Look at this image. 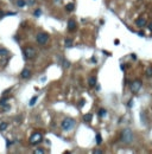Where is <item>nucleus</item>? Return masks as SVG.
<instances>
[{"label": "nucleus", "instance_id": "20", "mask_svg": "<svg viewBox=\"0 0 152 154\" xmlns=\"http://www.w3.org/2000/svg\"><path fill=\"white\" fill-rule=\"evenodd\" d=\"M146 76L147 77H152V68H147L146 69Z\"/></svg>", "mask_w": 152, "mask_h": 154}, {"label": "nucleus", "instance_id": "6", "mask_svg": "<svg viewBox=\"0 0 152 154\" xmlns=\"http://www.w3.org/2000/svg\"><path fill=\"white\" fill-rule=\"evenodd\" d=\"M42 141V134L41 133H33L30 138V143L32 145H37Z\"/></svg>", "mask_w": 152, "mask_h": 154}, {"label": "nucleus", "instance_id": "25", "mask_svg": "<svg viewBox=\"0 0 152 154\" xmlns=\"http://www.w3.org/2000/svg\"><path fill=\"white\" fill-rule=\"evenodd\" d=\"M35 153H36V154H38V153L43 154V153H44V151H43V149H36V151H35Z\"/></svg>", "mask_w": 152, "mask_h": 154}, {"label": "nucleus", "instance_id": "17", "mask_svg": "<svg viewBox=\"0 0 152 154\" xmlns=\"http://www.w3.org/2000/svg\"><path fill=\"white\" fill-rule=\"evenodd\" d=\"M106 114H107V110H106V109H100V110H99V116H100V117L106 116Z\"/></svg>", "mask_w": 152, "mask_h": 154}, {"label": "nucleus", "instance_id": "13", "mask_svg": "<svg viewBox=\"0 0 152 154\" xmlns=\"http://www.w3.org/2000/svg\"><path fill=\"white\" fill-rule=\"evenodd\" d=\"M74 8H75V5H74V4H68V5L65 6V10H67L68 12H72Z\"/></svg>", "mask_w": 152, "mask_h": 154}, {"label": "nucleus", "instance_id": "27", "mask_svg": "<svg viewBox=\"0 0 152 154\" xmlns=\"http://www.w3.org/2000/svg\"><path fill=\"white\" fill-rule=\"evenodd\" d=\"M92 62H93V64H96V58L95 57H92Z\"/></svg>", "mask_w": 152, "mask_h": 154}, {"label": "nucleus", "instance_id": "35", "mask_svg": "<svg viewBox=\"0 0 152 154\" xmlns=\"http://www.w3.org/2000/svg\"><path fill=\"white\" fill-rule=\"evenodd\" d=\"M114 43H115V45H119V40H118V39H115V42Z\"/></svg>", "mask_w": 152, "mask_h": 154}, {"label": "nucleus", "instance_id": "30", "mask_svg": "<svg viewBox=\"0 0 152 154\" xmlns=\"http://www.w3.org/2000/svg\"><path fill=\"white\" fill-rule=\"evenodd\" d=\"M147 27H149V30H150V31H152V23H151V24H149V25H147Z\"/></svg>", "mask_w": 152, "mask_h": 154}, {"label": "nucleus", "instance_id": "11", "mask_svg": "<svg viewBox=\"0 0 152 154\" xmlns=\"http://www.w3.org/2000/svg\"><path fill=\"white\" fill-rule=\"evenodd\" d=\"M8 54H10V52H8L7 49H4V47L0 49V57H5V56H7Z\"/></svg>", "mask_w": 152, "mask_h": 154}, {"label": "nucleus", "instance_id": "1", "mask_svg": "<svg viewBox=\"0 0 152 154\" xmlns=\"http://www.w3.org/2000/svg\"><path fill=\"white\" fill-rule=\"evenodd\" d=\"M121 141L124 143H131L133 141V133L130 128H126L124 129L123 134H121Z\"/></svg>", "mask_w": 152, "mask_h": 154}, {"label": "nucleus", "instance_id": "7", "mask_svg": "<svg viewBox=\"0 0 152 154\" xmlns=\"http://www.w3.org/2000/svg\"><path fill=\"white\" fill-rule=\"evenodd\" d=\"M20 77L22 78H24V80H28L31 77V71L29 70V69H24V70L20 72Z\"/></svg>", "mask_w": 152, "mask_h": 154}, {"label": "nucleus", "instance_id": "9", "mask_svg": "<svg viewBox=\"0 0 152 154\" xmlns=\"http://www.w3.org/2000/svg\"><path fill=\"white\" fill-rule=\"evenodd\" d=\"M136 25H137L138 27H143V26L146 25V20H145L144 18H139V19L136 20Z\"/></svg>", "mask_w": 152, "mask_h": 154}, {"label": "nucleus", "instance_id": "21", "mask_svg": "<svg viewBox=\"0 0 152 154\" xmlns=\"http://www.w3.org/2000/svg\"><path fill=\"white\" fill-rule=\"evenodd\" d=\"M102 142V138H101V135L100 134H96V143L97 145H100Z\"/></svg>", "mask_w": 152, "mask_h": 154}, {"label": "nucleus", "instance_id": "34", "mask_svg": "<svg viewBox=\"0 0 152 154\" xmlns=\"http://www.w3.org/2000/svg\"><path fill=\"white\" fill-rule=\"evenodd\" d=\"M128 107H132V100H131V101L128 102Z\"/></svg>", "mask_w": 152, "mask_h": 154}, {"label": "nucleus", "instance_id": "36", "mask_svg": "<svg viewBox=\"0 0 152 154\" xmlns=\"http://www.w3.org/2000/svg\"><path fill=\"white\" fill-rule=\"evenodd\" d=\"M55 1H59V0H55Z\"/></svg>", "mask_w": 152, "mask_h": 154}, {"label": "nucleus", "instance_id": "31", "mask_svg": "<svg viewBox=\"0 0 152 154\" xmlns=\"http://www.w3.org/2000/svg\"><path fill=\"white\" fill-rule=\"evenodd\" d=\"M138 34H139V36H140V37H143V36H144V32H141V31H139V32H138Z\"/></svg>", "mask_w": 152, "mask_h": 154}, {"label": "nucleus", "instance_id": "26", "mask_svg": "<svg viewBox=\"0 0 152 154\" xmlns=\"http://www.w3.org/2000/svg\"><path fill=\"white\" fill-rule=\"evenodd\" d=\"M15 14H17L15 12H8V13H6L5 15H15Z\"/></svg>", "mask_w": 152, "mask_h": 154}, {"label": "nucleus", "instance_id": "2", "mask_svg": "<svg viewBox=\"0 0 152 154\" xmlns=\"http://www.w3.org/2000/svg\"><path fill=\"white\" fill-rule=\"evenodd\" d=\"M75 126V121L72 119H64L61 123V127L63 130H71Z\"/></svg>", "mask_w": 152, "mask_h": 154}, {"label": "nucleus", "instance_id": "33", "mask_svg": "<svg viewBox=\"0 0 152 154\" xmlns=\"http://www.w3.org/2000/svg\"><path fill=\"white\" fill-rule=\"evenodd\" d=\"M0 17H5V13L2 11H0Z\"/></svg>", "mask_w": 152, "mask_h": 154}, {"label": "nucleus", "instance_id": "3", "mask_svg": "<svg viewBox=\"0 0 152 154\" xmlns=\"http://www.w3.org/2000/svg\"><path fill=\"white\" fill-rule=\"evenodd\" d=\"M23 52H24V57L26 58V59H32V58H35L36 57V50L33 49V47H31V46H28V47H25L24 50H23Z\"/></svg>", "mask_w": 152, "mask_h": 154}, {"label": "nucleus", "instance_id": "14", "mask_svg": "<svg viewBox=\"0 0 152 154\" xmlns=\"http://www.w3.org/2000/svg\"><path fill=\"white\" fill-rule=\"evenodd\" d=\"M17 5L19 7H25L26 6V2H25V0H17Z\"/></svg>", "mask_w": 152, "mask_h": 154}, {"label": "nucleus", "instance_id": "15", "mask_svg": "<svg viewBox=\"0 0 152 154\" xmlns=\"http://www.w3.org/2000/svg\"><path fill=\"white\" fill-rule=\"evenodd\" d=\"M7 101H8V98L7 97L1 98V100H0V106H1V107H5V106L7 104Z\"/></svg>", "mask_w": 152, "mask_h": 154}, {"label": "nucleus", "instance_id": "19", "mask_svg": "<svg viewBox=\"0 0 152 154\" xmlns=\"http://www.w3.org/2000/svg\"><path fill=\"white\" fill-rule=\"evenodd\" d=\"M37 96H33V97L31 98V101H30V103H29V104H30V106H31V107H32V106H35V103H36V101H37Z\"/></svg>", "mask_w": 152, "mask_h": 154}, {"label": "nucleus", "instance_id": "29", "mask_svg": "<svg viewBox=\"0 0 152 154\" xmlns=\"http://www.w3.org/2000/svg\"><path fill=\"white\" fill-rule=\"evenodd\" d=\"M141 119H143V122L145 123V115H144V113H141Z\"/></svg>", "mask_w": 152, "mask_h": 154}, {"label": "nucleus", "instance_id": "22", "mask_svg": "<svg viewBox=\"0 0 152 154\" xmlns=\"http://www.w3.org/2000/svg\"><path fill=\"white\" fill-rule=\"evenodd\" d=\"M70 67V63L68 62V60H63V68L64 69H67V68H69Z\"/></svg>", "mask_w": 152, "mask_h": 154}, {"label": "nucleus", "instance_id": "16", "mask_svg": "<svg viewBox=\"0 0 152 154\" xmlns=\"http://www.w3.org/2000/svg\"><path fill=\"white\" fill-rule=\"evenodd\" d=\"M64 43H65V46H67V47H70V46H72V39H70V38H67Z\"/></svg>", "mask_w": 152, "mask_h": 154}, {"label": "nucleus", "instance_id": "10", "mask_svg": "<svg viewBox=\"0 0 152 154\" xmlns=\"http://www.w3.org/2000/svg\"><path fill=\"white\" fill-rule=\"evenodd\" d=\"M88 84H89L90 87H95V85H96V77H95V76L89 77V80H88Z\"/></svg>", "mask_w": 152, "mask_h": 154}, {"label": "nucleus", "instance_id": "32", "mask_svg": "<svg viewBox=\"0 0 152 154\" xmlns=\"http://www.w3.org/2000/svg\"><path fill=\"white\" fill-rule=\"evenodd\" d=\"M103 54H105V55H107V56H111V54H109V52H107V51H105V50H103Z\"/></svg>", "mask_w": 152, "mask_h": 154}, {"label": "nucleus", "instance_id": "12", "mask_svg": "<svg viewBox=\"0 0 152 154\" xmlns=\"http://www.w3.org/2000/svg\"><path fill=\"white\" fill-rule=\"evenodd\" d=\"M92 119H93V115H92V114H86V115L83 116V120H84L86 122H90Z\"/></svg>", "mask_w": 152, "mask_h": 154}, {"label": "nucleus", "instance_id": "24", "mask_svg": "<svg viewBox=\"0 0 152 154\" xmlns=\"http://www.w3.org/2000/svg\"><path fill=\"white\" fill-rule=\"evenodd\" d=\"M41 14H42L41 10H36V11H35V17H41Z\"/></svg>", "mask_w": 152, "mask_h": 154}, {"label": "nucleus", "instance_id": "5", "mask_svg": "<svg viewBox=\"0 0 152 154\" xmlns=\"http://www.w3.org/2000/svg\"><path fill=\"white\" fill-rule=\"evenodd\" d=\"M140 88H141V81L140 80H136V81H133L132 83H131V91L132 93H138L139 90H140Z\"/></svg>", "mask_w": 152, "mask_h": 154}, {"label": "nucleus", "instance_id": "18", "mask_svg": "<svg viewBox=\"0 0 152 154\" xmlns=\"http://www.w3.org/2000/svg\"><path fill=\"white\" fill-rule=\"evenodd\" d=\"M7 126H8V125H7L6 122H1V123H0V130H1V132H4V130L7 128Z\"/></svg>", "mask_w": 152, "mask_h": 154}, {"label": "nucleus", "instance_id": "28", "mask_svg": "<svg viewBox=\"0 0 152 154\" xmlns=\"http://www.w3.org/2000/svg\"><path fill=\"white\" fill-rule=\"evenodd\" d=\"M83 104H84V100H81V102L79 103V106H80V107H83Z\"/></svg>", "mask_w": 152, "mask_h": 154}, {"label": "nucleus", "instance_id": "23", "mask_svg": "<svg viewBox=\"0 0 152 154\" xmlns=\"http://www.w3.org/2000/svg\"><path fill=\"white\" fill-rule=\"evenodd\" d=\"M7 60H8V58L5 56V58H2V60H1V65H2V67H5V65H6V63H7Z\"/></svg>", "mask_w": 152, "mask_h": 154}, {"label": "nucleus", "instance_id": "8", "mask_svg": "<svg viewBox=\"0 0 152 154\" xmlns=\"http://www.w3.org/2000/svg\"><path fill=\"white\" fill-rule=\"evenodd\" d=\"M68 30L69 31H75L76 30V21L74 19H69V21H68Z\"/></svg>", "mask_w": 152, "mask_h": 154}, {"label": "nucleus", "instance_id": "4", "mask_svg": "<svg viewBox=\"0 0 152 154\" xmlns=\"http://www.w3.org/2000/svg\"><path fill=\"white\" fill-rule=\"evenodd\" d=\"M36 40H37L38 44H41V45H45L48 43V40H49V34L48 33H44V32L38 33L37 37H36Z\"/></svg>", "mask_w": 152, "mask_h": 154}]
</instances>
